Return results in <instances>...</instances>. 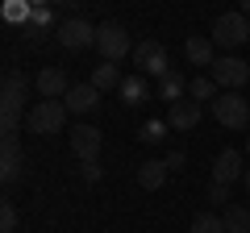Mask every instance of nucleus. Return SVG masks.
<instances>
[{"label":"nucleus","mask_w":250,"mask_h":233,"mask_svg":"<svg viewBox=\"0 0 250 233\" xmlns=\"http://www.w3.org/2000/svg\"><path fill=\"white\" fill-rule=\"evenodd\" d=\"M208 108H213V116L225 129H246L250 125V100L242 96V92H221Z\"/></svg>","instance_id":"20e7f679"},{"label":"nucleus","mask_w":250,"mask_h":233,"mask_svg":"<svg viewBox=\"0 0 250 233\" xmlns=\"http://www.w3.org/2000/svg\"><path fill=\"white\" fill-rule=\"evenodd\" d=\"M117 96H121L129 108H142L146 100H150V83H146V75H125L121 88H117Z\"/></svg>","instance_id":"2eb2a0df"},{"label":"nucleus","mask_w":250,"mask_h":233,"mask_svg":"<svg viewBox=\"0 0 250 233\" xmlns=\"http://www.w3.org/2000/svg\"><path fill=\"white\" fill-rule=\"evenodd\" d=\"M221 96V88H217L213 83V75H196V79H188V100H208V104H213V100Z\"/></svg>","instance_id":"412c9836"},{"label":"nucleus","mask_w":250,"mask_h":233,"mask_svg":"<svg viewBox=\"0 0 250 233\" xmlns=\"http://www.w3.org/2000/svg\"><path fill=\"white\" fill-rule=\"evenodd\" d=\"M242 183H246V192H250V167H246V179H242Z\"/></svg>","instance_id":"7c9ffc66"},{"label":"nucleus","mask_w":250,"mask_h":233,"mask_svg":"<svg viewBox=\"0 0 250 233\" xmlns=\"http://www.w3.org/2000/svg\"><path fill=\"white\" fill-rule=\"evenodd\" d=\"M34 88L42 92V100H67V92H71L75 83L67 79V71H62V67H42V71H38V79H34Z\"/></svg>","instance_id":"9d476101"},{"label":"nucleus","mask_w":250,"mask_h":233,"mask_svg":"<svg viewBox=\"0 0 250 233\" xmlns=\"http://www.w3.org/2000/svg\"><path fill=\"white\" fill-rule=\"evenodd\" d=\"M134 67H138V75H154V79H163V75L171 71V63H167V46L154 42V38L138 42V46H134Z\"/></svg>","instance_id":"6e6552de"},{"label":"nucleus","mask_w":250,"mask_h":233,"mask_svg":"<svg viewBox=\"0 0 250 233\" xmlns=\"http://www.w3.org/2000/svg\"><path fill=\"white\" fill-rule=\"evenodd\" d=\"M208 200H213V204H225V200H229V188H225V183H208Z\"/></svg>","instance_id":"cd10ccee"},{"label":"nucleus","mask_w":250,"mask_h":233,"mask_svg":"<svg viewBox=\"0 0 250 233\" xmlns=\"http://www.w3.org/2000/svg\"><path fill=\"white\" fill-rule=\"evenodd\" d=\"M188 233H225V225L217 213H200V216H192V229Z\"/></svg>","instance_id":"5701e85b"},{"label":"nucleus","mask_w":250,"mask_h":233,"mask_svg":"<svg viewBox=\"0 0 250 233\" xmlns=\"http://www.w3.org/2000/svg\"><path fill=\"white\" fill-rule=\"evenodd\" d=\"M67 104L62 100H38L34 108H29V116H25V125H29V134H42V137H50V134H62L67 129Z\"/></svg>","instance_id":"7ed1b4c3"},{"label":"nucleus","mask_w":250,"mask_h":233,"mask_svg":"<svg viewBox=\"0 0 250 233\" xmlns=\"http://www.w3.org/2000/svg\"><path fill=\"white\" fill-rule=\"evenodd\" d=\"M200 116H205V108H200L196 100H179V104L167 108V125L179 129V134H192V129L200 125Z\"/></svg>","instance_id":"ddd939ff"},{"label":"nucleus","mask_w":250,"mask_h":233,"mask_svg":"<svg viewBox=\"0 0 250 233\" xmlns=\"http://www.w3.org/2000/svg\"><path fill=\"white\" fill-rule=\"evenodd\" d=\"M163 162H167V171H179V167H184V150H171Z\"/></svg>","instance_id":"c85d7f7f"},{"label":"nucleus","mask_w":250,"mask_h":233,"mask_svg":"<svg viewBox=\"0 0 250 233\" xmlns=\"http://www.w3.org/2000/svg\"><path fill=\"white\" fill-rule=\"evenodd\" d=\"M167 175H171V171H167V162H163V158H150V162L138 167V183H142L146 192H159L163 183H167Z\"/></svg>","instance_id":"f3484780"},{"label":"nucleus","mask_w":250,"mask_h":233,"mask_svg":"<svg viewBox=\"0 0 250 233\" xmlns=\"http://www.w3.org/2000/svg\"><path fill=\"white\" fill-rule=\"evenodd\" d=\"M29 25L50 29V34H54V29H59V25H54V9H50V4H34V13H29Z\"/></svg>","instance_id":"b1692460"},{"label":"nucleus","mask_w":250,"mask_h":233,"mask_svg":"<svg viewBox=\"0 0 250 233\" xmlns=\"http://www.w3.org/2000/svg\"><path fill=\"white\" fill-rule=\"evenodd\" d=\"M242 13H246V17H250V0H246V4H242Z\"/></svg>","instance_id":"2f4dec72"},{"label":"nucleus","mask_w":250,"mask_h":233,"mask_svg":"<svg viewBox=\"0 0 250 233\" xmlns=\"http://www.w3.org/2000/svg\"><path fill=\"white\" fill-rule=\"evenodd\" d=\"M21 175H25V154L17 146V134H4V146H0V179L17 183Z\"/></svg>","instance_id":"1a4fd4ad"},{"label":"nucleus","mask_w":250,"mask_h":233,"mask_svg":"<svg viewBox=\"0 0 250 233\" xmlns=\"http://www.w3.org/2000/svg\"><path fill=\"white\" fill-rule=\"evenodd\" d=\"M54 42H59L62 50H88V46H96V25L83 21V17H67L54 29Z\"/></svg>","instance_id":"0eeeda50"},{"label":"nucleus","mask_w":250,"mask_h":233,"mask_svg":"<svg viewBox=\"0 0 250 233\" xmlns=\"http://www.w3.org/2000/svg\"><path fill=\"white\" fill-rule=\"evenodd\" d=\"M134 38L125 34V25H117V21H104V25H96V50H100V63H121L125 54L134 58Z\"/></svg>","instance_id":"f03ea898"},{"label":"nucleus","mask_w":250,"mask_h":233,"mask_svg":"<svg viewBox=\"0 0 250 233\" xmlns=\"http://www.w3.org/2000/svg\"><path fill=\"white\" fill-rule=\"evenodd\" d=\"M21 34H25V42L34 46V50H42V46H46V34H50V29H38V25H25V29H21Z\"/></svg>","instance_id":"bb28decb"},{"label":"nucleus","mask_w":250,"mask_h":233,"mask_svg":"<svg viewBox=\"0 0 250 233\" xmlns=\"http://www.w3.org/2000/svg\"><path fill=\"white\" fill-rule=\"evenodd\" d=\"M67 113H75V116H83V113H96V104H100V92L92 88V83H75L71 92H67Z\"/></svg>","instance_id":"4468645a"},{"label":"nucleus","mask_w":250,"mask_h":233,"mask_svg":"<svg viewBox=\"0 0 250 233\" xmlns=\"http://www.w3.org/2000/svg\"><path fill=\"white\" fill-rule=\"evenodd\" d=\"M29 13H34V4H4V21H17L21 29L29 25Z\"/></svg>","instance_id":"a878e982"},{"label":"nucleus","mask_w":250,"mask_h":233,"mask_svg":"<svg viewBox=\"0 0 250 233\" xmlns=\"http://www.w3.org/2000/svg\"><path fill=\"white\" fill-rule=\"evenodd\" d=\"M17 225H21V216H17V204H0V233H17Z\"/></svg>","instance_id":"393cba45"},{"label":"nucleus","mask_w":250,"mask_h":233,"mask_svg":"<svg viewBox=\"0 0 250 233\" xmlns=\"http://www.w3.org/2000/svg\"><path fill=\"white\" fill-rule=\"evenodd\" d=\"M100 146H104V137H100L96 125H75L71 129V150L80 162H96L100 158Z\"/></svg>","instance_id":"9b49d317"},{"label":"nucleus","mask_w":250,"mask_h":233,"mask_svg":"<svg viewBox=\"0 0 250 233\" xmlns=\"http://www.w3.org/2000/svg\"><path fill=\"white\" fill-rule=\"evenodd\" d=\"M121 79H125V75H121V67H117V63H100V67H92V88H96V92H117V88H121Z\"/></svg>","instance_id":"a211bd4d"},{"label":"nucleus","mask_w":250,"mask_h":233,"mask_svg":"<svg viewBox=\"0 0 250 233\" xmlns=\"http://www.w3.org/2000/svg\"><path fill=\"white\" fill-rule=\"evenodd\" d=\"M238 179H246V167H242V154L225 146V150L217 154V162H213V183H225V188H233Z\"/></svg>","instance_id":"f8f14e48"},{"label":"nucleus","mask_w":250,"mask_h":233,"mask_svg":"<svg viewBox=\"0 0 250 233\" xmlns=\"http://www.w3.org/2000/svg\"><path fill=\"white\" fill-rule=\"evenodd\" d=\"M184 54H188V63H192V67H213V63H217V46H213V38H188Z\"/></svg>","instance_id":"dca6fc26"},{"label":"nucleus","mask_w":250,"mask_h":233,"mask_svg":"<svg viewBox=\"0 0 250 233\" xmlns=\"http://www.w3.org/2000/svg\"><path fill=\"white\" fill-rule=\"evenodd\" d=\"M25 92H29V79L9 67V71H4V92H0V129H4V134H17L21 113H25Z\"/></svg>","instance_id":"f257e3e1"},{"label":"nucleus","mask_w":250,"mask_h":233,"mask_svg":"<svg viewBox=\"0 0 250 233\" xmlns=\"http://www.w3.org/2000/svg\"><path fill=\"white\" fill-rule=\"evenodd\" d=\"M167 121H146V125L142 129H138V142H146V146H159L163 142V137H167Z\"/></svg>","instance_id":"4be33fe9"},{"label":"nucleus","mask_w":250,"mask_h":233,"mask_svg":"<svg viewBox=\"0 0 250 233\" xmlns=\"http://www.w3.org/2000/svg\"><path fill=\"white\" fill-rule=\"evenodd\" d=\"M208 75H213V83L221 92H238L242 83H250V67L242 63L238 54H217V63L208 67Z\"/></svg>","instance_id":"423d86ee"},{"label":"nucleus","mask_w":250,"mask_h":233,"mask_svg":"<svg viewBox=\"0 0 250 233\" xmlns=\"http://www.w3.org/2000/svg\"><path fill=\"white\" fill-rule=\"evenodd\" d=\"M246 154H250V134H246Z\"/></svg>","instance_id":"473e14b6"},{"label":"nucleus","mask_w":250,"mask_h":233,"mask_svg":"<svg viewBox=\"0 0 250 233\" xmlns=\"http://www.w3.org/2000/svg\"><path fill=\"white\" fill-rule=\"evenodd\" d=\"M242 42H250L246 13H221V17L213 21V46H221V50H238Z\"/></svg>","instance_id":"39448f33"},{"label":"nucleus","mask_w":250,"mask_h":233,"mask_svg":"<svg viewBox=\"0 0 250 233\" xmlns=\"http://www.w3.org/2000/svg\"><path fill=\"white\" fill-rule=\"evenodd\" d=\"M80 175H83L88 183H96V179H100V167H96V162H83V171H80Z\"/></svg>","instance_id":"c756f323"},{"label":"nucleus","mask_w":250,"mask_h":233,"mask_svg":"<svg viewBox=\"0 0 250 233\" xmlns=\"http://www.w3.org/2000/svg\"><path fill=\"white\" fill-rule=\"evenodd\" d=\"M221 225H225V233H250V208L246 204H225Z\"/></svg>","instance_id":"aec40b11"},{"label":"nucleus","mask_w":250,"mask_h":233,"mask_svg":"<svg viewBox=\"0 0 250 233\" xmlns=\"http://www.w3.org/2000/svg\"><path fill=\"white\" fill-rule=\"evenodd\" d=\"M159 100H167V104H179V100H188V79L179 71H167L159 79Z\"/></svg>","instance_id":"6ab92c4d"}]
</instances>
